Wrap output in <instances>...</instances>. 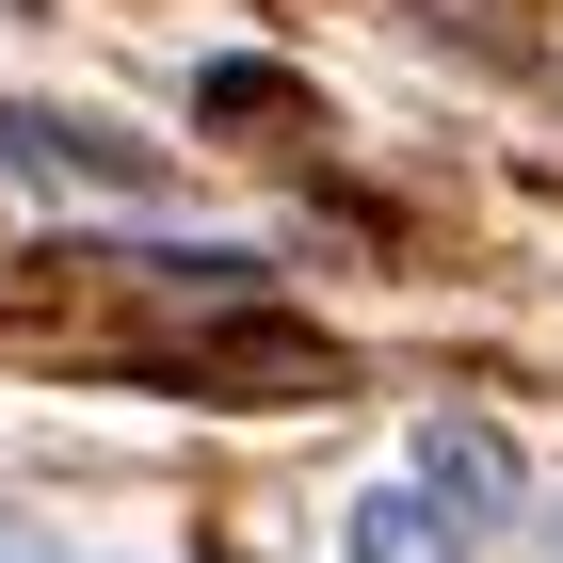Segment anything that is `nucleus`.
<instances>
[{"instance_id":"3","label":"nucleus","mask_w":563,"mask_h":563,"mask_svg":"<svg viewBox=\"0 0 563 563\" xmlns=\"http://www.w3.org/2000/svg\"><path fill=\"white\" fill-rule=\"evenodd\" d=\"M419 483H434L467 531H516V499H531L516 434H499V419H467V402H434V419H419Z\"/></svg>"},{"instance_id":"1","label":"nucleus","mask_w":563,"mask_h":563,"mask_svg":"<svg viewBox=\"0 0 563 563\" xmlns=\"http://www.w3.org/2000/svg\"><path fill=\"white\" fill-rule=\"evenodd\" d=\"M130 371L145 387H194V402H322V387H354V354L322 339V322H274V290L258 306H210L194 339H145Z\"/></svg>"},{"instance_id":"7","label":"nucleus","mask_w":563,"mask_h":563,"mask_svg":"<svg viewBox=\"0 0 563 563\" xmlns=\"http://www.w3.org/2000/svg\"><path fill=\"white\" fill-rule=\"evenodd\" d=\"M210 563H242V548H210Z\"/></svg>"},{"instance_id":"4","label":"nucleus","mask_w":563,"mask_h":563,"mask_svg":"<svg viewBox=\"0 0 563 563\" xmlns=\"http://www.w3.org/2000/svg\"><path fill=\"white\" fill-rule=\"evenodd\" d=\"M339 563H467V516L402 467V483H371V499L339 516Z\"/></svg>"},{"instance_id":"2","label":"nucleus","mask_w":563,"mask_h":563,"mask_svg":"<svg viewBox=\"0 0 563 563\" xmlns=\"http://www.w3.org/2000/svg\"><path fill=\"white\" fill-rule=\"evenodd\" d=\"M0 177H48V194H97V210H162V145H130L113 113H48V97H0Z\"/></svg>"},{"instance_id":"6","label":"nucleus","mask_w":563,"mask_h":563,"mask_svg":"<svg viewBox=\"0 0 563 563\" xmlns=\"http://www.w3.org/2000/svg\"><path fill=\"white\" fill-rule=\"evenodd\" d=\"M0 563H65V548H48V516H0Z\"/></svg>"},{"instance_id":"5","label":"nucleus","mask_w":563,"mask_h":563,"mask_svg":"<svg viewBox=\"0 0 563 563\" xmlns=\"http://www.w3.org/2000/svg\"><path fill=\"white\" fill-rule=\"evenodd\" d=\"M194 113H210V130H322V97H306L290 65H194Z\"/></svg>"}]
</instances>
